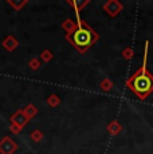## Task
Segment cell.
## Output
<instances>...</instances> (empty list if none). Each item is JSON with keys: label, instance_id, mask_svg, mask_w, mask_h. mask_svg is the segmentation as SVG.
<instances>
[{"label": "cell", "instance_id": "6da1fadb", "mask_svg": "<svg viewBox=\"0 0 153 154\" xmlns=\"http://www.w3.org/2000/svg\"><path fill=\"white\" fill-rule=\"evenodd\" d=\"M128 86L141 99L146 98L153 91V76L146 70V56H145V60H144V66L129 79Z\"/></svg>", "mask_w": 153, "mask_h": 154}, {"label": "cell", "instance_id": "7a4b0ae2", "mask_svg": "<svg viewBox=\"0 0 153 154\" xmlns=\"http://www.w3.org/2000/svg\"><path fill=\"white\" fill-rule=\"evenodd\" d=\"M69 38L76 48L85 51L87 47H90L94 43V40L97 39V35L94 34L92 28L86 27V26H79Z\"/></svg>", "mask_w": 153, "mask_h": 154}]
</instances>
